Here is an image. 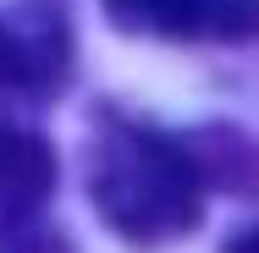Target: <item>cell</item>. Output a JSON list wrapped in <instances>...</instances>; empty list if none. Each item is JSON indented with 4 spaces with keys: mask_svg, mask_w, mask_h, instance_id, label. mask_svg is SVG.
<instances>
[{
    "mask_svg": "<svg viewBox=\"0 0 259 253\" xmlns=\"http://www.w3.org/2000/svg\"><path fill=\"white\" fill-rule=\"evenodd\" d=\"M94 209L127 242H165L199 226L204 215V176L193 154L149 127H110L94 171H89Z\"/></svg>",
    "mask_w": 259,
    "mask_h": 253,
    "instance_id": "obj_1",
    "label": "cell"
},
{
    "mask_svg": "<svg viewBox=\"0 0 259 253\" xmlns=\"http://www.w3.org/2000/svg\"><path fill=\"white\" fill-rule=\"evenodd\" d=\"M116 22L165 39H254L259 0H105Z\"/></svg>",
    "mask_w": 259,
    "mask_h": 253,
    "instance_id": "obj_2",
    "label": "cell"
},
{
    "mask_svg": "<svg viewBox=\"0 0 259 253\" xmlns=\"http://www.w3.org/2000/svg\"><path fill=\"white\" fill-rule=\"evenodd\" d=\"M55 187V160L33 132L0 127V237H17Z\"/></svg>",
    "mask_w": 259,
    "mask_h": 253,
    "instance_id": "obj_3",
    "label": "cell"
},
{
    "mask_svg": "<svg viewBox=\"0 0 259 253\" xmlns=\"http://www.w3.org/2000/svg\"><path fill=\"white\" fill-rule=\"evenodd\" d=\"M61 72L55 33H22L0 17V88H45Z\"/></svg>",
    "mask_w": 259,
    "mask_h": 253,
    "instance_id": "obj_4",
    "label": "cell"
},
{
    "mask_svg": "<svg viewBox=\"0 0 259 253\" xmlns=\"http://www.w3.org/2000/svg\"><path fill=\"white\" fill-rule=\"evenodd\" d=\"M226 253H259V226H254V231H237Z\"/></svg>",
    "mask_w": 259,
    "mask_h": 253,
    "instance_id": "obj_5",
    "label": "cell"
}]
</instances>
